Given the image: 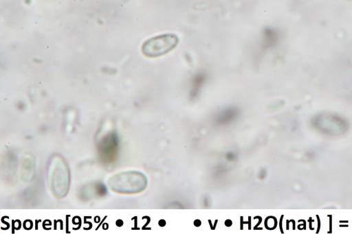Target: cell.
I'll return each instance as SVG.
<instances>
[{
  "label": "cell",
  "mask_w": 352,
  "mask_h": 234,
  "mask_svg": "<svg viewBox=\"0 0 352 234\" xmlns=\"http://www.w3.org/2000/svg\"><path fill=\"white\" fill-rule=\"evenodd\" d=\"M178 38L173 34H162L147 40L142 45L143 54L148 57L164 55L175 48Z\"/></svg>",
  "instance_id": "cell-1"
}]
</instances>
